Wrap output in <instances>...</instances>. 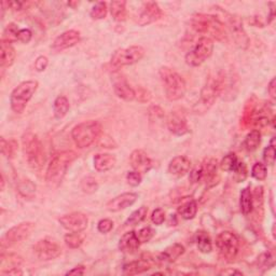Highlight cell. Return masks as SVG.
Returning a JSON list of instances; mask_svg holds the SVG:
<instances>
[{
	"mask_svg": "<svg viewBox=\"0 0 276 276\" xmlns=\"http://www.w3.org/2000/svg\"><path fill=\"white\" fill-rule=\"evenodd\" d=\"M18 32H19L18 27L14 23H10L5 29L3 40H6V41H9L10 44H12L13 41H16Z\"/></svg>",
	"mask_w": 276,
	"mask_h": 276,
	"instance_id": "obj_40",
	"label": "cell"
},
{
	"mask_svg": "<svg viewBox=\"0 0 276 276\" xmlns=\"http://www.w3.org/2000/svg\"><path fill=\"white\" fill-rule=\"evenodd\" d=\"M191 26L199 34H209L218 41L227 40L223 23L215 15L196 14L191 19Z\"/></svg>",
	"mask_w": 276,
	"mask_h": 276,
	"instance_id": "obj_4",
	"label": "cell"
},
{
	"mask_svg": "<svg viewBox=\"0 0 276 276\" xmlns=\"http://www.w3.org/2000/svg\"><path fill=\"white\" fill-rule=\"evenodd\" d=\"M145 50L139 46H133L126 49L117 50L110 60L111 66L118 70L124 66L133 65L144 57Z\"/></svg>",
	"mask_w": 276,
	"mask_h": 276,
	"instance_id": "obj_9",
	"label": "cell"
},
{
	"mask_svg": "<svg viewBox=\"0 0 276 276\" xmlns=\"http://www.w3.org/2000/svg\"><path fill=\"white\" fill-rule=\"evenodd\" d=\"M261 142V134L258 130H252L245 138L244 146L248 151H254Z\"/></svg>",
	"mask_w": 276,
	"mask_h": 276,
	"instance_id": "obj_34",
	"label": "cell"
},
{
	"mask_svg": "<svg viewBox=\"0 0 276 276\" xmlns=\"http://www.w3.org/2000/svg\"><path fill=\"white\" fill-rule=\"evenodd\" d=\"M272 261L273 262V257H272V254L270 252L268 253H263L260 256V258H259V262H262L264 267H269V262Z\"/></svg>",
	"mask_w": 276,
	"mask_h": 276,
	"instance_id": "obj_51",
	"label": "cell"
},
{
	"mask_svg": "<svg viewBox=\"0 0 276 276\" xmlns=\"http://www.w3.org/2000/svg\"><path fill=\"white\" fill-rule=\"evenodd\" d=\"M116 157L109 153H99L94 157V167L97 172H107L116 164Z\"/></svg>",
	"mask_w": 276,
	"mask_h": 276,
	"instance_id": "obj_27",
	"label": "cell"
},
{
	"mask_svg": "<svg viewBox=\"0 0 276 276\" xmlns=\"http://www.w3.org/2000/svg\"><path fill=\"white\" fill-rule=\"evenodd\" d=\"M183 252H185V247L181 244H174L159 254L158 261L160 263L175 262L181 254H183Z\"/></svg>",
	"mask_w": 276,
	"mask_h": 276,
	"instance_id": "obj_26",
	"label": "cell"
},
{
	"mask_svg": "<svg viewBox=\"0 0 276 276\" xmlns=\"http://www.w3.org/2000/svg\"><path fill=\"white\" fill-rule=\"evenodd\" d=\"M197 246L203 253H209L213 250V244L209 235L205 231H199L196 237Z\"/></svg>",
	"mask_w": 276,
	"mask_h": 276,
	"instance_id": "obj_32",
	"label": "cell"
},
{
	"mask_svg": "<svg viewBox=\"0 0 276 276\" xmlns=\"http://www.w3.org/2000/svg\"><path fill=\"white\" fill-rule=\"evenodd\" d=\"M152 268V261L148 258H140L139 260L132 261L123 265V273L125 275H136L147 272Z\"/></svg>",
	"mask_w": 276,
	"mask_h": 276,
	"instance_id": "obj_24",
	"label": "cell"
},
{
	"mask_svg": "<svg viewBox=\"0 0 276 276\" xmlns=\"http://www.w3.org/2000/svg\"><path fill=\"white\" fill-rule=\"evenodd\" d=\"M76 159V153L71 150H65L55 153L51 159L46 174L47 185L50 188H57L62 183L70 163Z\"/></svg>",
	"mask_w": 276,
	"mask_h": 276,
	"instance_id": "obj_1",
	"label": "cell"
},
{
	"mask_svg": "<svg viewBox=\"0 0 276 276\" xmlns=\"http://www.w3.org/2000/svg\"><path fill=\"white\" fill-rule=\"evenodd\" d=\"M229 24H230V29H231V33L234 37L235 43H237L242 48H246L249 40H248L246 34H245V32H244L243 24L240 21V18L235 17V16H231Z\"/></svg>",
	"mask_w": 276,
	"mask_h": 276,
	"instance_id": "obj_22",
	"label": "cell"
},
{
	"mask_svg": "<svg viewBox=\"0 0 276 276\" xmlns=\"http://www.w3.org/2000/svg\"><path fill=\"white\" fill-rule=\"evenodd\" d=\"M241 210L244 215H249L253 208V196L250 187L244 188L241 192Z\"/></svg>",
	"mask_w": 276,
	"mask_h": 276,
	"instance_id": "obj_29",
	"label": "cell"
},
{
	"mask_svg": "<svg viewBox=\"0 0 276 276\" xmlns=\"http://www.w3.org/2000/svg\"><path fill=\"white\" fill-rule=\"evenodd\" d=\"M141 174L136 172V171H133V172H129L128 175H126V180H128V183L130 186L132 187H137L140 185L141 182Z\"/></svg>",
	"mask_w": 276,
	"mask_h": 276,
	"instance_id": "obj_45",
	"label": "cell"
},
{
	"mask_svg": "<svg viewBox=\"0 0 276 276\" xmlns=\"http://www.w3.org/2000/svg\"><path fill=\"white\" fill-rule=\"evenodd\" d=\"M59 223L62 224L63 228L70 232H82L88 227L89 218L87 215L76 211L59 218Z\"/></svg>",
	"mask_w": 276,
	"mask_h": 276,
	"instance_id": "obj_14",
	"label": "cell"
},
{
	"mask_svg": "<svg viewBox=\"0 0 276 276\" xmlns=\"http://www.w3.org/2000/svg\"><path fill=\"white\" fill-rule=\"evenodd\" d=\"M35 229L33 222H22L10 229L2 239V247L7 248L28 239Z\"/></svg>",
	"mask_w": 276,
	"mask_h": 276,
	"instance_id": "obj_12",
	"label": "cell"
},
{
	"mask_svg": "<svg viewBox=\"0 0 276 276\" xmlns=\"http://www.w3.org/2000/svg\"><path fill=\"white\" fill-rule=\"evenodd\" d=\"M84 274V267L82 265H79V267H76L75 269L70 270L66 273V275H83Z\"/></svg>",
	"mask_w": 276,
	"mask_h": 276,
	"instance_id": "obj_53",
	"label": "cell"
},
{
	"mask_svg": "<svg viewBox=\"0 0 276 276\" xmlns=\"http://www.w3.org/2000/svg\"><path fill=\"white\" fill-rule=\"evenodd\" d=\"M268 92H269V94L271 95L272 98H275L276 97V80H275V78H273L271 80V82L269 83Z\"/></svg>",
	"mask_w": 276,
	"mask_h": 276,
	"instance_id": "obj_52",
	"label": "cell"
},
{
	"mask_svg": "<svg viewBox=\"0 0 276 276\" xmlns=\"http://www.w3.org/2000/svg\"><path fill=\"white\" fill-rule=\"evenodd\" d=\"M33 33L30 32L29 29H19L18 35H17V40L23 44H28L30 40H32Z\"/></svg>",
	"mask_w": 276,
	"mask_h": 276,
	"instance_id": "obj_49",
	"label": "cell"
},
{
	"mask_svg": "<svg viewBox=\"0 0 276 276\" xmlns=\"http://www.w3.org/2000/svg\"><path fill=\"white\" fill-rule=\"evenodd\" d=\"M151 220L152 222L157 224V226H161V224L165 221V213L161 208H157L156 210H153L151 215Z\"/></svg>",
	"mask_w": 276,
	"mask_h": 276,
	"instance_id": "obj_47",
	"label": "cell"
},
{
	"mask_svg": "<svg viewBox=\"0 0 276 276\" xmlns=\"http://www.w3.org/2000/svg\"><path fill=\"white\" fill-rule=\"evenodd\" d=\"M160 77L168 100L176 101L185 96L187 90L186 82L177 71L169 67H162L160 69Z\"/></svg>",
	"mask_w": 276,
	"mask_h": 276,
	"instance_id": "obj_3",
	"label": "cell"
},
{
	"mask_svg": "<svg viewBox=\"0 0 276 276\" xmlns=\"http://www.w3.org/2000/svg\"><path fill=\"white\" fill-rule=\"evenodd\" d=\"M65 243L70 248H79L83 243V238L80 235V232H71L65 235Z\"/></svg>",
	"mask_w": 276,
	"mask_h": 276,
	"instance_id": "obj_38",
	"label": "cell"
},
{
	"mask_svg": "<svg viewBox=\"0 0 276 276\" xmlns=\"http://www.w3.org/2000/svg\"><path fill=\"white\" fill-rule=\"evenodd\" d=\"M275 158H276V149L274 145V139H272L271 145L265 148L263 151V161L265 164L273 165L275 162Z\"/></svg>",
	"mask_w": 276,
	"mask_h": 276,
	"instance_id": "obj_42",
	"label": "cell"
},
{
	"mask_svg": "<svg viewBox=\"0 0 276 276\" xmlns=\"http://www.w3.org/2000/svg\"><path fill=\"white\" fill-rule=\"evenodd\" d=\"M34 250L37 257L44 261L56 259L62 253V248H60L59 245L55 241L50 239L38 241L34 246Z\"/></svg>",
	"mask_w": 276,
	"mask_h": 276,
	"instance_id": "obj_13",
	"label": "cell"
},
{
	"mask_svg": "<svg viewBox=\"0 0 276 276\" xmlns=\"http://www.w3.org/2000/svg\"><path fill=\"white\" fill-rule=\"evenodd\" d=\"M22 146L28 165L35 171H40L45 163V153L41 140L32 132H27L22 137Z\"/></svg>",
	"mask_w": 276,
	"mask_h": 276,
	"instance_id": "obj_5",
	"label": "cell"
},
{
	"mask_svg": "<svg viewBox=\"0 0 276 276\" xmlns=\"http://www.w3.org/2000/svg\"><path fill=\"white\" fill-rule=\"evenodd\" d=\"M101 134V124L97 121H86L76 125L71 132V136L78 148L90 147Z\"/></svg>",
	"mask_w": 276,
	"mask_h": 276,
	"instance_id": "obj_6",
	"label": "cell"
},
{
	"mask_svg": "<svg viewBox=\"0 0 276 276\" xmlns=\"http://www.w3.org/2000/svg\"><path fill=\"white\" fill-rule=\"evenodd\" d=\"M130 162H131L132 167L134 168V171L140 174L148 173L150 168L152 167V162L150 158L148 157L147 153L141 149L134 150L131 153Z\"/></svg>",
	"mask_w": 276,
	"mask_h": 276,
	"instance_id": "obj_17",
	"label": "cell"
},
{
	"mask_svg": "<svg viewBox=\"0 0 276 276\" xmlns=\"http://www.w3.org/2000/svg\"><path fill=\"white\" fill-rule=\"evenodd\" d=\"M112 228H114V222H112V220L110 219H103V220H100L97 224V229L100 233H109Z\"/></svg>",
	"mask_w": 276,
	"mask_h": 276,
	"instance_id": "obj_48",
	"label": "cell"
},
{
	"mask_svg": "<svg viewBox=\"0 0 276 276\" xmlns=\"http://www.w3.org/2000/svg\"><path fill=\"white\" fill-rule=\"evenodd\" d=\"M17 148V142L14 139L6 140L4 137L2 138V152L7 158H12Z\"/></svg>",
	"mask_w": 276,
	"mask_h": 276,
	"instance_id": "obj_39",
	"label": "cell"
},
{
	"mask_svg": "<svg viewBox=\"0 0 276 276\" xmlns=\"http://www.w3.org/2000/svg\"><path fill=\"white\" fill-rule=\"evenodd\" d=\"M224 89V76L222 73H217L215 75H210L203 89L201 90L200 99L198 103L194 105L193 111L196 114H204L213 105L218 96L221 94L222 90Z\"/></svg>",
	"mask_w": 276,
	"mask_h": 276,
	"instance_id": "obj_2",
	"label": "cell"
},
{
	"mask_svg": "<svg viewBox=\"0 0 276 276\" xmlns=\"http://www.w3.org/2000/svg\"><path fill=\"white\" fill-rule=\"evenodd\" d=\"M36 189L37 188L35 183L28 179L19 181L17 185L18 192L21 193L24 198L27 199H33L36 196Z\"/></svg>",
	"mask_w": 276,
	"mask_h": 276,
	"instance_id": "obj_33",
	"label": "cell"
},
{
	"mask_svg": "<svg viewBox=\"0 0 276 276\" xmlns=\"http://www.w3.org/2000/svg\"><path fill=\"white\" fill-rule=\"evenodd\" d=\"M217 169H218L217 160L214 158H206L201 163L200 166L196 167L190 173V179L193 183L199 182L209 183L216 178Z\"/></svg>",
	"mask_w": 276,
	"mask_h": 276,
	"instance_id": "obj_11",
	"label": "cell"
},
{
	"mask_svg": "<svg viewBox=\"0 0 276 276\" xmlns=\"http://www.w3.org/2000/svg\"><path fill=\"white\" fill-rule=\"evenodd\" d=\"M135 99L138 100L139 103H147V101L151 99L150 92L145 88L138 87L137 89H135Z\"/></svg>",
	"mask_w": 276,
	"mask_h": 276,
	"instance_id": "obj_44",
	"label": "cell"
},
{
	"mask_svg": "<svg viewBox=\"0 0 276 276\" xmlns=\"http://www.w3.org/2000/svg\"><path fill=\"white\" fill-rule=\"evenodd\" d=\"M81 189L86 193H94L98 189V183L93 177H87L81 181Z\"/></svg>",
	"mask_w": 276,
	"mask_h": 276,
	"instance_id": "obj_43",
	"label": "cell"
},
{
	"mask_svg": "<svg viewBox=\"0 0 276 276\" xmlns=\"http://www.w3.org/2000/svg\"><path fill=\"white\" fill-rule=\"evenodd\" d=\"M166 125L171 133L177 136H183L188 134L190 129L185 115L180 111H172L167 117Z\"/></svg>",
	"mask_w": 276,
	"mask_h": 276,
	"instance_id": "obj_15",
	"label": "cell"
},
{
	"mask_svg": "<svg viewBox=\"0 0 276 276\" xmlns=\"http://www.w3.org/2000/svg\"><path fill=\"white\" fill-rule=\"evenodd\" d=\"M48 58L46 56H39L35 62V69L39 71V73L40 71H44L48 66Z\"/></svg>",
	"mask_w": 276,
	"mask_h": 276,
	"instance_id": "obj_50",
	"label": "cell"
},
{
	"mask_svg": "<svg viewBox=\"0 0 276 276\" xmlns=\"http://www.w3.org/2000/svg\"><path fill=\"white\" fill-rule=\"evenodd\" d=\"M216 246L223 258L233 260L240 250V241L237 235L230 231H223L218 234Z\"/></svg>",
	"mask_w": 276,
	"mask_h": 276,
	"instance_id": "obj_10",
	"label": "cell"
},
{
	"mask_svg": "<svg viewBox=\"0 0 276 276\" xmlns=\"http://www.w3.org/2000/svg\"><path fill=\"white\" fill-rule=\"evenodd\" d=\"M239 164V160L237 156L234 153H229L226 157H224L220 163V167L221 169L226 171V172H234V169L237 168Z\"/></svg>",
	"mask_w": 276,
	"mask_h": 276,
	"instance_id": "obj_36",
	"label": "cell"
},
{
	"mask_svg": "<svg viewBox=\"0 0 276 276\" xmlns=\"http://www.w3.org/2000/svg\"><path fill=\"white\" fill-rule=\"evenodd\" d=\"M37 88V81L29 80L19 83L12 91L11 96H10V104H11V108L15 114H22L26 108L28 101L32 99L33 95L36 93Z\"/></svg>",
	"mask_w": 276,
	"mask_h": 276,
	"instance_id": "obj_7",
	"label": "cell"
},
{
	"mask_svg": "<svg viewBox=\"0 0 276 276\" xmlns=\"http://www.w3.org/2000/svg\"><path fill=\"white\" fill-rule=\"evenodd\" d=\"M107 11H108L107 4L104 2H99L95 4L94 7L92 8L90 15L93 19H103L106 17Z\"/></svg>",
	"mask_w": 276,
	"mask_h": 276,
	"instance_id": "obj_37",
	"label": "cell"
},
{
	"mask_svg": "<svg viewBox=\"0 0 276 276\" xmlns=\"http://www.w3.org/2000/svg\"><path fill=\"white\" fill-rule=\"evenodd\" d=\"M153 234H155L153 230L151 228H149V227H146V228H142L141 230L138 231L137 238H138L140 243H147L152 239Z\"/></svg>",
	"mask_w": 276,
	"mask_h": 276,
	"instance_id": "obj_46",
	"label": "cell"
},
{
	"mask_svg": "<svg viewBox=\"0 0 276 276\" xmlns=\"http://www.w3.org/2000/svg\"><path fill=\"white\" fill-rule=\"evenodd\" d=\"M69 101L67 97L65 96H58L54 100V105H53V112H54V117L56 119H63L69 110Z\"/></svg>",
	"mask_w": 276,
	"mask_h": 276,
	"instance_id": "obj_31",
	"label": "cell"
},
{
	"mask_svg": "<svg viewBox=\"0 0 276 276\" xmlns=\"http://www.w3.org/2000/svg\"><path fill=\"white\" fill-rule=\"evenodd\" d=\"M80 41V33L77 30H67V32L59 35L53 43V50L63 51L76 46Z\"/></svg>",
	"mask_w": 276,
	"mask_h": 276,
	"instance_id": "obj_20",
	"label": "cell"
},
{
	"mask_svg": "<svg viewBox=\"0 0 276 276\" xmlns=\"http://www.w3.org/2000/svg\"><path fill=\"white\" fill-rule=\"evenodd\" d=\"M163 13L159 5L155 2H148L144 4L141 8V11L138 15L137 23L140 26L149 25L151 23H155L162 17Z\"/></svg>",
	"mask_w": 276,
	"mask_h": 276,
	"instance_id": "obj_16",
	"label": "cell"
},
{
	"mask_svg": "<svg viewBox=\"0 0 276 276\" xmlns=\"http://www.w3.org/2000/svg\"><path fill=\"white\" fill-rule=\"evenodd\" d=\"M138 199V196L136 193H123L121 194V196L116 197L115 199H112L111 201H109L107 203V209L109 211L116 213V211H120L122 209H125L130 206H132L133 204H134Z\"/></svg>",
	"mask_w": 276,
	"mask_h": 276,
	"instance_id": "obj_18",
	"label": "cell"
},
{
	"mask_svg": "<svg viewBox=\"0 0 276 276\" xmlns=\"http://www.w3.org/2000/svg\"><path fill=\"white\" fill-rule=\"evenodd\" d=\"M140 246V242L137 238V233L134 231H130L125 234H123L119 241V248L121 251L133 253L135 252Z\"/></svg>",
	"mask_w": 276,
	"mask_h": 276,
	"instance_id": "obj_23",
	"label": "cell"
},
{
	"mask_svg": "<svg viewBox=\"0 0 276 276\" xmlns=\"http://www.w3.org/2000/svg\"><path fill=\"white\" fill-rule=\"evenodd\" d=\"M190 167L191 161L185 156H178L171 161L168 165V172L173 176L182 177L190 171Z\"/></svg>",
	"mask_w": 276,
	"mask_h": 276,
	"instance_id": "obj_21",
	"label": "cell"
},
{
	"mask_svg": "<svg viewBox=\"0 0 276 276\" xmlns=\"http://www.w3.org/2000/svg\"><path fill=\"white\" fill-rule=\"evenodd\" d=\"M214 51V43L209 37H202L197 45L186 54V63L189 66L198 67L210 57Z\"/></svg>",
	"mask_w": 276,
	"mask_h": 276,
	"instance_id": "obj_8",
	"label": "cell"
},
{
	"mask_svg": "<svg viewBox=\"0 0 276 276\" xmlns=\"http://www.w3.org/2000/svg\"><path fill=\"white\" fill-rule=\"evenodd\" d=\"M148 213V208L146 206H141L138 209H136L135 211H133L131 216L129 217V219L126 220L125 224L126 226H135V224L140 223L142 220H144L147 216Z\"/></svg>",
	"mask_w": 276,
	"mask_h": 276,
	"instance_id": "obj_35",
	"label": "cell"
},
{
	"mask_svg": "<svg viewBox=\"0 0 276 276\" xmlns=\"http://www.w3.org/2000/svg\"><path fill=\"white\" fill-rule=\"evenodd\" d=\"M221 274H224V275H228V274H239V275H243L242 272H239V271H232V270H228V271H223Z\"/></svg>",
	"mask_w": 276,
	"mask_h": 276,
	"instance_id": "obj_54",
	"label": "cell"
},
{
	"mask_svg": "<svg viewBox=\"0 0 276 276\" xmlns=\"http://www.w3.org/2000/svg\"><path fill=\"white\" fill-rule=\"evenodd\" d=\"M198 213V204L197 201L193 199H188L186 201H182V203L178 207V214L183 219H193L196 217Z\"/></svg>",
	"mask_w": 276,
	"mask_h": 276,
	"instance_id": "obj_28",
	"label": "cell"
},
{
	"mask_svg": "<svg viewBox=\"0 0 276 276\" xmlns=\"http://www.w3.org/2000/svg\"><path fill=\"white\" fill-rule=\"evenodd\" d=\"M267 175H268L267 167H265V165L262 164V163H256V164L252 166L251 176L254 179L262 181V180H264L265 178H267Z\"/></svg>",
	"mask_w": 276,
	"mask_h": 276,
	"instance_id": "obj_41",
	"label": "cell"
},
{
	"mask_svg": "<svg viewBox=\"0 0 276 276\" xmlns=\"http://www.w3.org/2000/svg\"><path fill=\"white\" fill-rule=\"evenodd\" d=\"M0 47H2V49H0V66H2L3 69L12 66L16 57L14 48L9 41H6V40H2Z\"/></svg>",
	"mask_w": 276,
	"mask_h": 276,
	"instance_id": "obj_25",
	"label": "cell"
},
{
	"mask_svg": "<svg viewBox=\"0 0 276 276\" xmlns=\"http://www.w3.org/2000/svg\"><path fill=\"white\" fill-rule=\"evenodd\" d=\"M110 13L117 22H124L128 17L126 2L110 3Z\"/></svg>",
	"mask_w": 276,
	"mask_h": 276,
	"instance_id": "obj_30",
	"label": "cell"
},
{
	"mask_svg": "<svg viewBox=\"0 0 276 276\" xmlns=\"http://www.w3.org/2000/svg\"><path fill=\"white\" fill-rule=\"evenodd\" d=\"M112 83H114L115 93L119 98L126 101H132L135 99V89H133L129 84L124 77L122 76L115 77Z\"/></svg>",
	"mask_w": 276,
	"mask_h": 276,
	"instance_id": "obj_19",
	"label": "cell"
}]
</instances>
